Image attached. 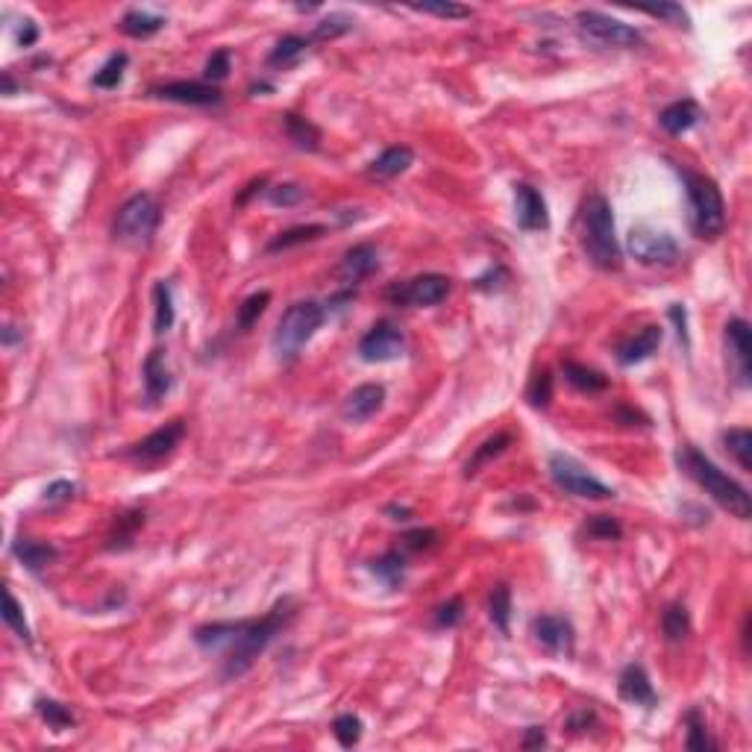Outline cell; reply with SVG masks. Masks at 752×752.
Wrapping results in <instances>:
<instances>
[{"mask_svg":"<svg viewBox=\"0 0 752 752\" xmlns=\"http://www.w3.org/2000/svg\"><path fill=\"white\" fill-rule=\"evenodd\" d=\"M371 573L376 579H382L388 588H400L406 579V553L403 549H388L382 558H376L371 564Z\"/></svg>","mask_w":752,"mask_h":752,"instance_id":"27","label":"cell"},{"mask_svg":"<svg viewBox=\"0 0 752 752\" xmlns=\"http://www.w3.org/2000/svg\"><path fill=\"white\" fill-rule=\"evenodd\" d=\"M4 620H6V626L24 641V644H30V641H33V635H30V623H27V618H24L21 602L15 600V594L9 591V588L4 591Z\"/></svg>","mask_w":752,"mask_h":752,"instance_id":"39","label":"cell"},{"mask_svg":"<svg viewBox=\"0 0 752 752\" xmlns=\"http://www.w3.org/2000/svg\"><path fill=\"white\" fill-rule=\"evenodd\" d=\"M526 400H529L535 409H547L549 400H553V373H549V371H541V373L532 376L529 391H526Z\"/></svg>","mask_w":752,"mask_h":752,"instance_id":"44","label":"cell"},{"mask_svg":"<svg viewBox=\"0 0 752 752\" xmlns=\"http://www.w3.org/2000/svg\"><path fill=\"white\" fill-rule=\"evenodd\" d=\"M35 42H39V30H35L33 21H24V30L18 33V44H21V48H30Z\"/></svg>","mask_w":752,"mask_h":752,"instance_id":"55","label":"cell"},{"mask_svg":"<svg viewBox=\"0 0 752 752\" xmlns=\"http://www.w3.org/2000/svg\"><path fill=\"white\" fill-rule=\"evenodd\" d=\"M415 12H424V15H438V18H447V21H458V18H471L473 9L471 6H462V4H450V0H433V4H415L411 6Z\"/></svg>","mask_w":752,"mask_h":752,"instance_id":"43","label":"cell"},{"mask_svg":"<svg viewBox=\"0 0 752 752\" xmlns=\"http://www.w3.org/2000/svg\"><path fill=\"white\" fill-rule=\"evenodd\" d=\"M229 62H233V53H229L226 48L215 50L212 57H209L206 68H203V77L206 82H221L226 74H229Z\"/></svg>","mask_w":752,"mask_h":752,"instance_id":"49","label":"cell"},{"mask_svg":"<svg viewBox=\"0 0 752 752\" xmlns=\"http://www.w3.org/2000/svg\"><path fill=\"white\" fill-rule=\"evenodd\" d=\"M165 27V18L159 15H150L144 9H130L124 18H121V33L133 35V39H150Z\"/></svg>","mask_w":752,"mask_h":752,"instance_id":"32","label":"cell"},{"mask_svg":"<svg viewBox=\"0 0 752 752\" xmlns=\"http://www.w3.org/2000/svg\"><path fill=\"white\" fill-rule=\"evenodd\" d=\"M333 735L341 747H356L362 740V720L356 714H338L333 723Z\"/></svg>","mask_w":752,"mask_h":752,"instance_id":"41","label":"cell"},{"mask_svg":"<svg viewBox=\"0 0 752 752\" xmlns=\"http://www.w3.org/2000/svg\"><path fill=\"white\" fill-rule=\"evenodd\" d=\"M662 338H664L662 326H656V324L644 326L638 335H632L629 341H623L618 347V362L620 364H641V362H647L649 356L658 353V347H662Z\"/></svg>","mask_w":752,"mask_h":752,"instance_id":"20","label":"cell"},{"mask_svg":"<svg viewBox=\"0 0 752 752\" xmlns=\"http://www.w3.org/2000/svg\"><path fill=\"white\" fill-rule=\"evenodd\" d=\"M12 553H15L18 562H21L24 567H30L33 573L44 571V567L57 562V556H59L57 547L42 544V541H24V538L15 541V544H12Z\"/></svg>","mask_w":752,"mask_h":752,"instance_id":"24","label":"cell"},{"mask_svg":"<svg viewBox=\"0 0 752 752\" xmlns=\"http://www.w3.org/2000/svg\"><path fill=\"white\" fill-rule=\"evenodd\" d=\"M324 318H326V311L315 300H300L295 306H288L271 338V347H273V353H277V359L282 362L297 359V353L315 338L318 329L324 326Z\"/></svg>","mask_w":752,"mask_h":752,"instance_id":"5","label":"cell"},{"mask_svg":"<svg viewBox=\"0 0 752 752\" xmlns=\"http://www.w3.org/2000/svg\"><path fill=\"white\" fill-rule=\"evenodd\" d=\"M156 226H159V203L150 195H135L118 209L112 235L121 244L144 247L153 242Z\"/></svg>","mask_w":752,"mask_h":752,"instance_id":"6","label":"cell"},{"mask_svg":"<svg viewBox=\"0 0 752 752\" xmlns=\"http://www.w3.org/2000/svg\"><path fill=\"white\" fill-rule=\"evenodd\" d=\"M582 247L588 259L602 271H618L620 268V244L614 235V215L609 200L602 195H591L582 206Z\"/></svg>","mask_w":752,"mask_h":752,"instance_id":"4","label":"cell"},{"mask_svg":"<svg viewBox=\"0 0 752 752\" xmlns=\"http://www.w3.org/2000/svg\"><path fill=\"white\" fill-rule=\"evenodd\" d=\"M306 48H309V39H303V35H282V39L273 44V50L268 53V65L271 68L297 65L300 57L306 53Z\"/></svg>","mask_w":752,"mask_h":752,"instance_id":"29","label":"cell"},{"mask_svg":"<svg viewBox=\"0 0 752 752\" xmlns=\"http://www.w3.org/2000/svg\"><path fill=\"white\" fill-rule=\"evenodd\" d=\"M544 744H547L544 729H541V726H529V729H526V738H524V747H526V749H535V747H544Z\"/></svg>","mask_w":752,"mask_h":752,"instance_id":"54","label":"cell"},{"mask_svg":"<svg viewBox=\"0 0 752 752\" xmlns=\"http://www.w3.org/2000/svg\"><path fill=\"white\" fill-rule=\"evenodd\" d=\"M385 406V388L380 382H368V385H359L347 394L344 406H341V415L353 424H362V420L373 418L376 411Z\"/></svg>","mask_w":752,"mask_h":752,"instance_id":"17","label":"cell"},{"mask_svg":"<svg viewBox=\"0 0 752 752\" xmlns=\"http://www.w3.org/2000/svg\"><path fill=\"white\" fill-rule=\"evenodd\" d=\"M77 494V485L74 482H68V480H59V482H53L48 491H44V503H65V500H71Z\"/></svg>","mask_w":752,"mask_h":752,"instance_id":"52","label":"cell"},{"mask_svg":"<svg viewBox=\"0 0 752 752\" xmlns=\"http://www.w3.org/2000/svg\"><path fill=\"white\" fill-rule=\"evenodd\" d=\"M626 247L641 265H662V268H667V265H676L679 259L676 238L667 233H656V229H632Z\"/></svg>","mask_w":752,"mask_h":752,"instance_id":"11","label":"cell"},{"mask_svg":"<svg viewBox=\"0 0 752 752\" xmlns=\"http://www.w3.org/2000/svg\"><path fill=\"white\" fill-rule=\"evenodd\" d=\"M385 511H388V515H397L394 520H409V518H411V511H409V509H400V506H388Z\"/></svg>","mask_w":752,"mask_h":752,"instance_id":"57","label":"cell"},{"mask_svg":"<svg viewBox=\"0 0 752 752\" xmlns=\"http://www.w3.org/2000/svg\"><path fill=\"white\" fill-rule=\"evenodd\" d=\"M262 186H265V180H259V182H250V186H247V191H244V195H238V197H235V203H238V206H244V203H247V197H250V195H256V188H262Z\"/></svg>","mask_w":752,"mask_h":752,"instance_id":"56","label":"cell"},{"mask_svg":"<svg viewBox=\"0 0 752 752\" xmlns=\"http://www.w3.org/2000/svg\"><path fill=\"white\" fill-rule=\"evenodd\" d=\"M403 353H406V338H403L400 329L394 324H388V320L376 324L371 333L359 341V356L371 364L397 362V359H403Z\"/></svg>","mask_w":752,"mask_h":752,"instance_id":"12","label":"cell"},{"mask_svg":"<svg viewBox=\"0 0 752 752\" xmlns=\"http://www.w3.org/2000/svg\"><path fill=\"white\" fill-rule=\"evenodd\" d=\"M182 435H186V420L177 418V420H171V424L159 426L148 438H142L139 444H133L130 450H127V458H133V462L142 464V467L159 464L162 458H168L173 450H177Z\"/></svg>","mask_w":752,"mask_h":752,"instance_id":"10","label":"cell"},{"mask_svg":"<svg viewBox=\"0 0 752 752\" xmlns=\"http://www.w3.org/2000/svg\"><path fill=\"white\" fill-rule=\"evenodd\" d=\"M509 444H511V435L509 433H497V435H491V438H485V441L476 447L473 450V456H471V462L464 464V476L467 480H471V476H476L482 471L485 464H491L494 458H500L503 453L509 450Z\"/></svg>","mask_w":752,"mask_h":752,"instance_id":"25","label":"cell"},{"mask_svg":"<svg viewBox=\"0 0 752 752\" xmlns=\"http://www.w3.org/2000/svg\"><path fill=\"white\" fill-rule=\"evenodd\" d=\"M380 268V250L373 244H356L344 253L341 265H338V277L344 282H362Z\"/></svg>","mask_w":752,"mask_h":752,"instance_id":"19","label":"cell"},{"mask_svg":"<svg viewBox=\"0 0 752 752\" xmlns=\"http://www.w3.org/2000/svg\"><path fill=\"white\" fill-rule=\"evenodd\" d=\"M12 91H15V80L9 74H4V95H12Z\"/></svg>","mask_w":752,"mask_h":752,"instance_id":"58","label":"cell"},{"mask_svg":"<svg viewBox=\"0 0 752 752\" xmlns=\"http://www.w3.org/2000/svg\"><path fill=\"white\" fill-rule=\"evenodd\" d=\"M462 618H464V602L458 600V597H453V600H447L444 605H438V611H435V626H438V629H453Z\"/></svg>","mask_w":752,"mask_h":752,"instance_id":"50","label":"cell"},{"mask_svg":"<svg viewBox=\"0 0 752 752\" xmlns=\"http://www.w3.org/2000/svg\"><path fill=\"white\" fill-rule=\"evenodd\" d=\"M447 295H450V280L444 273H424V277L406 282H391L385 288V300H391L394 306H418V309L438 306L441 300H447Z\"/></svg>","mask_w":752,"mask_h":752,"instance_id":"9","label":"cell"},{"mask_svg":"<svg viewBox=\"0 0 752 752\" xmlns=\"http://www.w3.org/2000/svg\"><path fill=\"white\" fill-rule=\"evenodd\" d=\"M515 221L524 233H538V229L549 226V212L544 203V195L538 188L520 182L515 186Z\"/></svg>","mask_w":752,"mask_h":752,"instance_id":"16","label":"cell"},{"mask_svg":"<svg viewBox=\"0 0 752 752\" xmlns=\"http://www.w3.org/2000/svg\"><path fill=\"white\" fill-rule=\"evenodd\" d=\"M582 532L591 541H620L623 526L614 518H609V515H597V518H591L588 524L582 526Z\"/></svg>","mask_w":752,"mask_h":752,"instance_id":"42","label":"cell"},{"mask_svg":"<svg viewBox=\"0 0 752 752\" xmlns=\"http://www.w3.org/2000/svg\"><path fill=\"white\" fill-rule=\"evenodd\" d=\"M171 388H173V376L168 371V362H165V353L153 350L144 359V394H148L150 403H159Z\"/></svg>","mask_w":752,"mask_h":752,"instance_id":"22","label":"cell"},{"mask_svg":"<svg viewBox=\"0 0 752 752\" xmlns=\"http://www.w3.org/2000/svg\"><path fill=\"white\" fill-rule=\"evenodd\" d=\"M488 618L503 635H509V620H511V591L509 585H497L488 597Z\"/></svg>","mask_w":752,"mask_h":752,"instance_id":"35","label":"cell"},{"mask_svg":"<svg viewBox=\"0 0 752 752\" xmlns=\"http://www.w3.org/2000/svg\"><path fill=\"white\" fill-rule=\"evenodd\" d=\"M156 97L171 100V104H186V106H218L224 95L209 82H195V80H177L168 86L153 88Z\"/></svg>","mask_w":752,"mask_h":752,"instance_id":"15","label":"cell"},{"mask_svg":"<svg viewBox=\"0 0 752 752\" xmlns=\"http://www.w3.org/2000/svg\"><path fill=\"white\" fill-rule=\"evenodd\" d=\"M644 12L647 15H653V18H662V21H667V24H673V27H691V15L685 12L682 6L679 4H658V6H644Z\"/></svg>","mask_w":752,"mask_h":752,"instance_id":"47","label":"cell"},{"mask_svg":"<svg viewBox=\"0 0 752 752\" xmlns=\"http://www.w3.org/2000/svg\"><path fill=\"white\" fill-rule=\"evenodd\" d=\"M144 524V515H139V511H133V515H124V518H118V529L115 535H112V547H127L133 541V535H135V529H139Z\"/></svg>","mask_w":752,"mask_h":752,"instance_id":"51","label":"cell"},{"mask_svg":"<svg viewBox=\"0 0 752 752\" xmlns=\"http://www.w3.org/2000/svg\"><path fill=\"white\" fill-rule=\"evenodd\" d=\"M306 197V188L297 182H280V186L268 188V203L271 206H297Z\"/></svg>","mask_w":752,"mask_h":752,"instance_id":"46","label":"cell"},{"mask_svg":"<svg viewBox=\"0 0 752 752\" xmlns=\"http://www.w3.org/2000/svg\"><path fill=\"white\" fill-rule=\"evenodd\" d=\"M576 24L585 39H591L594 44H602V48H641L644 44V35L635 27L623 24L620 18H611L605 12H597V9H582L576 15Z\"/></svg>","mask_w":752,"mask_h":752,"instance_id":"8","label":"cell"},{"mask_svg":"<svg viewBox=\"0 0 752 752\" xmlns=\"http://www.w3.org/2000/svg\"><path fill=\"white\" fill-rule=\"evenodd\" d=\"M411 162H415V150L406 148V144H397V148H388L368 165V177L376 182L394 180V177H400L403 171H409Z\"/></svg>","mask_w":752,"mask_h":752,"instance_id":"21","label":"cell"},{"mask_svg":"<svg viewBox=\"0 0 752 752\" xmlns=\"http://www.w3.org/2000/svg\"><path fill=\"white\" fill-rule=\"evenodd\" d=\"M326 233V226L320 224H306V226H291L286 233H280L273 242L268 244V253H280V250H288V247H297V244H306V242H318L320 235Z\"/></svg>","mask_w":752,"mask_h":752,"instance_id":"33","label":"cell"},{"mask_svg":"<svg viewBox=\"0 0 752 752\" xmlns=\"http://www.w3.org/2000/svg\"><path fill=\"white\" fill-rule=\"evenodd\" d=\"M726 353H729V368L740 388H749L752 376V335L749 324L744 318H732L726 324Z\"/></svg>","mask_w":752,"mask_h":752,"instance_id":"13","label":"cell"},{"mask_svg":"<svg viewBox=\"0 0 752 752\" xmlns=\"http://www.w3.org/2000/svg\"><path fill=\"white\" fill-rule=\"evenodd\" d=\"M127 62H130V59H127V53H112V57L104 62V68L97 71L91 82H95L97 88H118V82L124 80Z\"/></svg>","mask_w":752,"mask_h":752,"instance_id":"40","label":"cell"},{"mask_svg":"<svg viewBox=\"0 0 752 752\" xmlns=\"http://www.w3.org/2000/svg\"><path fill=\"white\" fill-rule=\"evenodd\" d=\"M618 691L626 702L632 705H644V709H656L658 705V694L653 682H649L647 671L641 664H626L620 673V682H618Z\"/></svg>","mask_w":752,"mask_h":752,"instance_id":"18","label":"cell"},{"mask_svg":"<svg viewBox=\"0 0 752 752\" xmlns=\"http://www.w3.org/2000/svg\"><path fill=\"white\" fill-rule=\"evenodd\" d=\"M685 729H687V738H685V747L691 752H709V749H717V740L711 738L709 726H705V717L700 709H691L685 714Z\"/></svg>","mask_w":752,"mask_h":752,"instance_id":"30","label":"cell"},{"mask_svg":"<svg viewBox=\"0 0 752 752\" xmlns=\"http://www.w3.org/2000/svg\"><path fill=\"white\" fill-rule=\"evenodd\" d=\"M286 135L295 142L297 150H306V153L320 150V130L311 121H306L303 115H295V112L286 115Z\"/></svg>","mask_w":752,"mask_h":752,"instance_id":"28","label":"cell"},{"mask_svg":"<svg viewBox=\"0 0 752 752\" xmlns=\"http://www.w3.org/2000/svg\"><path fill=\"white\" fill-rule=\"evenodd\" d=\"M700 118H702V109L696 106V100H676V104H671L662 115H658V124L664 127V133L682 135L691 130V127L700 124Z\"/></svg>","mask_w":752,"mask_h":752,"instance_id":"23","label":"cell"},{"mask_svg":"<svg viewBox=\"0 0 752 752\" xmlns=\"http://www.w3.org/2000/svg\"><path fill=\"white\" fill-rule=\"evenodd\" d=\"M662 632L667 641H673V644H679V641L687 638V632H691V614H687V609L682 602H673L667 605L664 614H662Z\"/></svg>","mask_w":752,"mask_h":752,"instance_id":"34","label":"cell"},{"mask_svg":"<svg viewBox=\"0 0 752 752\" xmlns=\"http://www.w3.org/2000/svg\"><path fill=\"white\" fill-rule=\"evenodd\" d=\"M671 318L676 324V333H679V341H682L687 347V315H685V306H679V303H673L671 306Z\"/></svg>","mask_w":752,"mask_h":752,"instance_id":"53","label":"cell"},{"mask_svg":"<svg viewBox=\"0 0 752 752\" xmlns=\"http://www.w3.org/2000/svg\"><path fill=\"white\" fill-rule=\"evenodd\" d=\"M268 303H271V291H259V295H250V297H247L242 306H238V315H235L238 333H250L256 320L265 315Z\"/></svg>","mask_w":752,"mask_h":752,"instance_id":"36","label":"cell"},{"mask_svg":"<svg viewBox=\"0 0 752 752\" xmlns=\"http://www.w3.org/2000/svg\"><path fill=\"white\" fill-rule=\"evenodd\" d=\"M35 711H39V717L57 732H65V729L74 726V714H71V709H65V705L57 702V700H44L42 696V700H35Z\"/></svg>","mask_w":752,"mask_h":752,"instance_id":"38","label":"cell"},{"mask_svg":"<svg viewBox=\"0 0 752 752\" xmlns=\"http://www.w3.org/2000/svg\"><path fill=\"white\" fill-rule=\"evenodd\" d=\"M532 635H535L538 647L547 649L549 656H573V647H576V635H573V626L571 620L558 618V614H541V618L532 620Z\"/></svg>","mask_w":752,"mask_h":752,"instance_id":"14","label":"cell"},{"mask_svg":"<svg viewBox=\"0 0 752 752\" xmlns=\"http://www.w3.org/2000/svg\"><path fill=\"white\" fill-rule=\"evenodd\" d=\"M153 303H156V315H153V329L156 335H165L168 329L173 326L177 320V311H173V291H171V282H156L153 288Z\"/></svg>","mask_w":752,"mask_h":752,"instance_id":"31","label":"cell"},{"mask_svg":"<svg viewBox=\"0 0 752 752\" xmlns=\"http://www.w3.org/2000/svg\"><path fill=\"white\" fill-rule=\"evenodd\" d=\"M295 620V600H280L265 618L235 623H203L195 629V644L203 653L221 656V679H238L253 667L271 641Z\"/></svg>","mask_w":752,"mask_h":752,"instance_id":"1","label":"cell"},{"mask_svg":"<svg viewBox=\"0 0 752 752\" xmlns=\"http://www.w3.org/2000/svg\"><path fill=\"white\" fill-rule=\"evenodd\" d=\"M435 541H438L435 529H415V532H406V535H403L400 549L403 553H424V549L435 547Z\"/></svg>","mask_w":752,"mask_h":752,"instance_id":"48","label":"cell"},{"mask_svg":"<svg viewBox=\"0 0 752 752\" xmlns=\"http://www.w3.org/2000/svg\"><path fill=\"white\" fill-rule=\"evenodd\" d=\"M676 173L685 186L687 218H691L694 235L705 238V242H714V238L723 233V226H726V203H723L717 182L711 177H702V173L679 168V165H676Z\"/></svg>","mask_w":752,"mask_h":752,"instance_id":"3","label":"cell"},{"mask_svg":"<svg viewBox=\"0 0 752 752\" xmlns=\"http://www.w3.org/2000/svg\"><path fill=\"white\" fill-rule=\"evenodd\" d=\"M564 371V380L573 385L576 391H585V394H597L609 388V376H602L600 371L588 368V364H579V362H564L562 364Z\"/></svg>","mask_w":752,"mask_h":752,"instance_id":"26","label":"cell"},{"mask_svg":"<svg viewBox=\"0 0 752 752\" xmlns=\"http://www.w3.org/2000/svg\"><path fill=\"white\" fill-rule=\"evenodd\" d=\"M350 30H353V18H350V15L335 12V15L324 18V21H320V24L315 27V39H320V42H326V39H338V35H344V33H350Z\"/></svg>","mask_w":752,"mask_h":752,"instance_id":"45","label":"cell"},{"mask_svg":"<svg viewBox=\"0 0 752 752\" xmlns=\"http://www.w3.org/2000/svg\"><path fill=\"white\" fill-rule=\"evenodd\" d=\"M547 471L553 476V482L571 497H582V500H611L614 491L605 482H600L588 467L576 462L573 456L567 453H553L547 458Z\"/></svg>","mask_w":752,"mask_h":752,"instance_id":"7","label":"cell"},{"mask_svg":"<svg viewBox=\"0 0 752 752\" xmlns=\"http://www.w3.org/2000/svg\"><path fill=\"white\" fill-rule=\"evenodd\" d=\"M676 462L696 485H700L705 494H709L714 503H717V506H723L729 511V515H735L738 520H749L752 500H749L747 488H744V485H738L729 473H723L720 467L711 462V458H705L700 450H696V447L685 444L682 450L676 453Z\"/></svg>","mask_w":752,"mask_h":752,"instance_id":"2","label":"cell"},{"mask_svg":"<svg viewBox=\"0 0 752 752\" xmlns=\"http://www.w3.org/2000/svg\"><path fill=\"white\" fill-rule=\"evenodd\" d=\"M723 444H726L729 456L735 458L740 464V471H752V462H749V453H752V433L749 429H729L723 433Z\"/></svg>","mask_w":752,"mask_h":752,"instance_id":"37","label":"cell"}]
</instances>
